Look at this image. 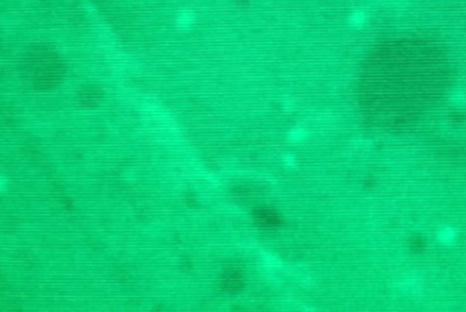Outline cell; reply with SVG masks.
Instances as JSON below:
<instances>
[{
	"instance_id": "6da1fadb",
	"label": "cell",
	"mask_w": 466,
	"mask_h": 312,
	"mask_svg": "<svg viewBox=\"0 0 466 312\" xmlns=\"http://www.w3.org/2000/svg\"><path fill=\"white\" fill-rule=\"evenodd\" d=\"M459 237V233L456 227L452 225H444L438 228L436 232V240L442 246H452L456 243Z\"/></svg>"
},
{
	"instance_id": "3957f363",
	"label": "cell",
	"mask_w": 466,
	"mask_h": 312,
	"mask_svg": "<svg viewBox=\"0 0 466 312\" xmlns=\"http://www.w3.org/2000/svg\"><path fill=\"white\" fill-rule=\"evenodd\" d=\"M365 20H366V14L364 11H356L350 17V22L355 26L362 25Z\"/></svg>"
},
{
	"instance_id": "7a4b0ae2",
	"label": "cell",
	"mask_w": 466,
	"mask_h": 312,
	"mask_svg": "<svg viewBox=\"0 0 466 312\" xmlns=\"http://www.w3.org/2000/svg\"><path fill=\"white\" fill-rule=\"evenodd\" d=\"M195 22V15L192 11L183 9L177 15L176 24L180 29H188L193 26Z\"/></svg>"
}]
</instances>
